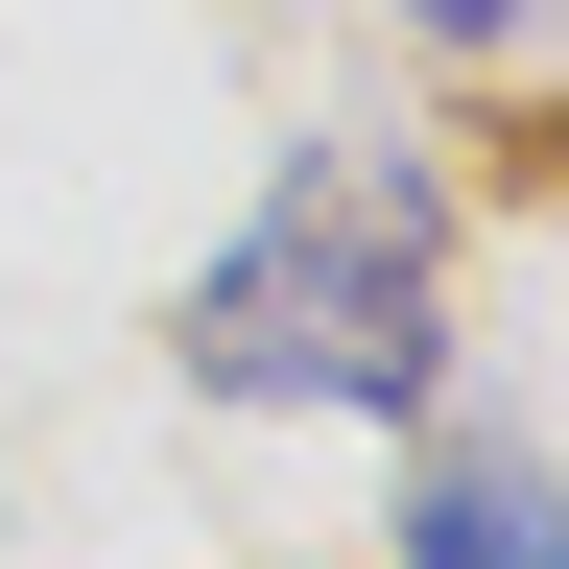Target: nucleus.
I'll return each mask as SVG.
<instances>
[{
	"label": "nucleus",
	"mask_w": 569,
	"mask_h": 569,
	"mask_svg": "<svg viewBox=\"0 0 569 569\" xmlns=\"http://www.w3.org/2000/svg\"><path fill=\"white\" fill-rule=\"evenodd\" d=\"M403 569H569V498L498 475V451H451V475L403 498Z\"/></svg>",
	"instance_id": "nucleus-2"
},
{
	"label": "nucleus",
	"mask_w": 569,
	"mask_h": 569,
	"mask_svg": "<svg viewBox=\"0 0 569 569\" xmlns=\"http://www.w3.org/2000/svg\"><path fill=\"white\" fill-rule=\"evenodd\" d=\"M451 356V190L403 142H284V190L190 261V380L213 403H427Z\"/></svg>",
	"instance_id": "nucleus-1"
},
{
	"label": "nucleus",
	"mask_w": 569,
	"mask_h": 569,
	"mask_svg": "<svg viewBox=\"0 0 569 569\" xmlns=\"http://www.w3.org/2000/svg\"><path fill=\"white\" fill-rule=\"evenodd\" d=\"M403 24H451V48H498V24H522V0H403Z\"/></svg>",
	"instance_id": "nucleus-3"
}]
</instances>
